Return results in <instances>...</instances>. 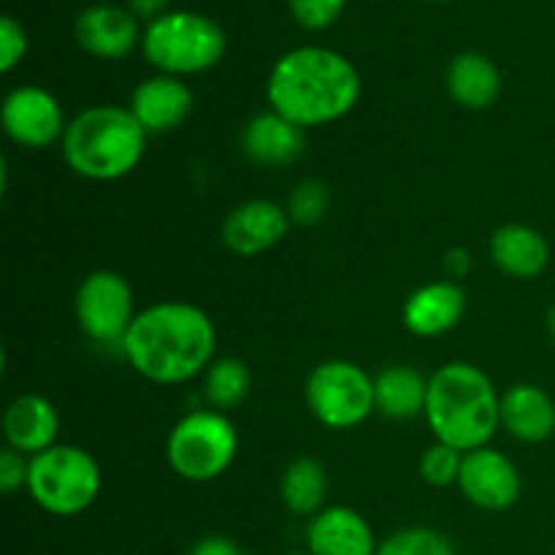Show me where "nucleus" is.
<instances>
[{
	"mask_svg": "<svg viewBox=\"0 0 555 555\" xmlns=\"http://www.w3.org/2000/svg\"><path fill=\"white\" fill-rule=\"evenodd\" d=\"M146 130L130 108L92 106L65 128L63 155L70 171L95 182H114L139 166Z\"/></svg>",
	"mask_w": 555,
	"mask_h": 555,
	"instance_id": "nucleus-4",
	"label": "nucleus"
},
{
	"mask_svg": "<svg viewBox=\"0 0 555 555\" xmlns=\"http://www.w3.org/2000/svg\"><path fill=\"white\" fill-rule=\"evenodd\" d=\"M190 555H244V553L236 542L225 540V537H204V540L190 551Z\"/></svg>",
	"mask_w": 555,
	"mask_h": 555,
	"instance_id": "nucleus-31",
	"label": "nucleus"
},
{
	"mask_svg": "<svg viewBox=\"0 0 555 555\" xmlns=\"http://www.w3.org/2000/svg\"><path fill=\"white\" fill-rule=\"evenodd\" d=\"M291 225V215L282 211L274 201H247L228 215L222 225V242L231 253L242 258L266 253L274 247Z\"/></svg>",
	"mask_w": 555,
	"mask_h": 555,
	"instance_id": "nucleus-12",
	"label": "nucleus"
},
{
	"mask_svg": "<svg viewBox=\"0 0 555 555\" xmlns=\"http://www.w3.org/2000/svg\"><path fill=\"white\" fill-rule=\"evenodd\" d=\"M144 57L168 76L201 74L225 54V33L215 20L193 11H166L141 36Z\"/></svg>",
	"mask_w": 555,
	"mask_h": 555,
	"instance_id": "nucleus-5",
	"label": "nucleus"
},
{
	"mask_svg": "<svg viewBox=\"0 0 555 555\" xmlns=\"http://www.w3.org/2000/svg\"><path fill=\"white\" fill-rule=\"evenodd\" d=\"M345 5L347 0H291L293 16L307 30H323V27L334 25Z\"/></svg>",
	"mask_w": 555,
	"mask_h": 555,
	"instance_id": "nucleus-28",
	"label": "nucleus"
},
{
	"mask_svg": "<svg viewBox=\"0 0 555 555\" xmlns=\"http://www.w3.org/2000/svg\"><path fill=\"white\" fill-rule=\"evenodd\" d=\"M249 390V372L236 358H222L209 369L206 377V399L215 410H233L244 401Z\"/></svg>",
	"mask_w": 555,
	"mask_h": 555,
	"instance_id": "nucleus-24",
	"label": "nucleus"
},
{
	"mask_svg": "<svg viewBox=\"0 0 555 555\" xmlns=\"http://www.w3.org/2000/svg\"><path fill=\"white\" fill-rule=\"evenodd\" d=\"M57 412L43 396H20L11 401L3 417V431L9 439V448L16 453L38 455L43 450L54 448L57 437Z\"/></svg>",
	"mask_w": 555,
	"mask_h": 555,
	"instance_id": "nucleus-16",
	"label": "nucleus"
},
{
	"mask_svg": "<svg viewBox=\"0 0 555 555\" xmlns=\"http://www.w3.org/2000/svg\"><path fill=\"white\" fill-rule=\"evenodd\" d=\"M242 146L249 160L260 163V166H287L301 155L304 128L276 112L258 114L244 128Z\"/></svg>",
	"mask_w": 555,
	"mask_h": 555,
	"instance_id": "nucleus-18",
	"label": "nucleus"
},
{
	"mask_svg": "<svg viewBox=\"0 0 555 555\" xmlns=\"http://www.w3.org/2000/svg\"><path fill=\"white\" fill-rule=\"evenodd\" d=\"M448 90L453 101L466 108H488L502 92V76L499 68L477 52H464L450 63Z\"/></svg>",
	"mask_w": 555,
	"mask_h": 555,
	"instance_id": "nucleus-21",
	"label": "nucleus"
},
{
	"mask_svg": "<svg viewBox=\"0 0 555 555\" xmlns=\"http://www.w3.org/2000/svg\"><path fill=\"white\" fill-rule=\"evenodd\" d=\"M444 266H448L450 276H464L466 269H469V258H466L464 249H453V253H448Z\"/></svg>",
	"mask_w": 555,
	"mask_h": 555,
	"instance_id": "nucleus-33",
	"label": "nucleus"
},
{
	"mask_svg": "<svg viewBox=\"0 0 555 555\" xmlns=\"http://www.w3.org/2000/svg\"><path fill=\"white\" fill-rule=\"evenodd\" d=\"M459 486L464 496L480 509H507L520 496V475L513 461L499 450L477 448L461 461Z\"/></svg>",
	"mask_w": 555,
	"mask_h": 555,
	"instance_id": "nucleus-11",
	"label": "nucleus"
},
{
	"mask_svg": "<svg viewBox=\"0 0 555 555\" xmlns=\"http://www.w3.org/2000/svg\"><path fill=\"white\" fill-rule=\"evenodd\" d=\"M502 426L520 442H545L555 431V404L537 385H515L502 396Z\"/></svg>",
	"mask_w": 555,
	"mask_h": 555,
	"instance_id": "nucleus-20",
	"label": "nucleus"
},
{
	"mask_svg": "<svg viewBox=\"0 0 555 555\" xmlns=\"http://www.w3.org/2000/svg\"><path fill=\"white\" fill-rule=\"evenodd\" d=\"M3 128L20 146L41 150L65 135L63 108L41 87H16L3 101Z\"/></svg>",
	"mask_w": 555,
	"mask_h": 555,
	"instance_id": "nucleus-10",
	"label": "nucleus"
},
{
	"mask_svg": "<svg viewBox=\"0 0 555 555\" xmlns=\"http://www.w3.org/2000/svg\"><path fill=\"white\" fill-rule=\"evenodd\" d=\"M193 108V92L177 76H152L133 90L130 112L146 133H168L188 119Z\"/></svg>",
	"mask_w": 555,
	"mask_h": 555,
	"instance_id": "nucleus-14",
	"label": "nucleus"
},
{
	"mask_svg": "<svg viewBox=\"0 0 555 555\" xmlns=\"http://www.w3.org/2000/svg\"><path fill=\"white\" fill-rule=\"evenodd\" d=\"M377 555H455L448 537L434 529H401L377 547Z\"/></svg>",
	"mask_w": 555,
	"mask_h": 555,
	"instance_id": "nucleus-25",
	"label": "nucleus"
},
{
	"mask_svg": "<svg viewBox=\"0 0 555 555\" xmlns=\"http://www.w3.org/2000/svg\"><path fill=\"white\" fill-rule=\"evenodd\" d=\"M291 555H309V553H291Z\"/></svg>",
	"mask_w": 555,
	"mask_h": 555,
	"instance_id": "nucleus-35",
	"label": "nucleus"
},
{
	"mask_svg": "<svg viewBox=\"0 0 555 555\" xmlns=\"http://www.w3.org/2000/svg\"><path fill=\"white\" fill-rule=\"evenodd\" d=\"M361 95V76L345 54L301 47L282 54L269 76V103L298 128L336 122Z\"/></svg>",
	"mask_w": 555,
	"mask_h": 555,
	"instance_id": "nucleus-2",
	"label": "nucleus"
},
{
	"mask_svg": "<svg viewBox=\"0 0 555 555\" xmlns=\"http://www.w3.org/2000/svg\"><path fill=\"white\" fill-rule=\"evenodd\" d=\"M426 396L428 383L410 366H388L374 379L377 410L393 421H410L426 412Z\"/></svg>",
	"mask_w": 555,
	"mask_h": 555,
	"instance_id": "nucleus-22",
	"label": "nucleus"
},
{
	"mask_svg": "<svg viewBox=\"0 0 555 555\" xmlns=\"http://www.w3.org/2000/svg\"><path fill=\"white\" fill-rule=\"evenodd\" d=\"M27 491L43 513L74 518L98 499L101 469L87 450L74 444H54L33 455Z\"/></svg>",
	"mask_w": 555,
	"mask_h": 555,
	"instance_id": "nucleus-6",
	"label": "nucleus"
},
{
	"mask_svg": "<svg viewBox=\"0 0 555 555\" xmlns=\"http://www.w3.org/2000/svg\"><path fill=\"white\" fill-rule=\"evenodd\" d=\"M76 41L103 60H119L139 43V25L130 11L117 5H90L76 20Z\"/></svg>",
	"mask_w": 555,
	"mask_h": 555,
	"instance_id": "nucleus-15",
	"label": "nucleus"
},
{
	"mask_svg": "<svg viewBox=\"0 0 555 555\" xmlns=\"http://www.w3.org/2000/svg\"><path fill=\"white\" fill-rule=\"evenodd\" d=\"M325 209H328V190L320 182H301L291 195V206L287 215L298 225H314L323 220Z\"/></svg>",
	"mask_w": 555,
	"mask_h": 555,
	"instance_id": "nucleus-27",
	"label": "nucleus"
},
{
	"mask_svg": "<svg viewBox=\"0 0 555 555\" xmlns=\"http://www.w3.org/2000/svg\"><path fill=\"white\" fill-rule=\"evenodd\" d=\"M491 258L504 274L518 280H534L547 269L551 247L545 236L529 225H504L491 236Z\"/></svg>",
	"mask_w": 555,
	"mask_h": 555,
	"instance_id": "nucleus-19",
	"label": "nucleus"
},
{
	"mask_svg": "<svg viewBox=\"0 0 555 555\" xmlns=\"http://www.w3.org/2000/svg\"><path fill=\"white\" fill-rule=\"evenodd\" d=\"M461 461H464L461 450L450 448V444H442V442L434 444V448L426 450V455H423L421 461L423 480L434 488L453 486V482H459Z\"/></svg>",
	"mask_w": 555,
	"mask_h": 555,
	"instance_id": "nucleus-26",
	"label": "nucleus"
},
{
	"mask_svg": "<svg viewBox=\"0 0 555 555\" xmlns=\"http://www.w3.org/2000/svg\"><path fill=\"white\" fill-rule=\"evenodd\" d=\"M307 404L323 426L356 428L377 410L374 379L350 361H325L309 374Z\"/></svg>",
	"mask_w": 555,
	"mask_h": 555,
	"instance_id": "nucleus-8",
	"label": "nucleus"
},
{
	"mask_svg": "<svg viewBox=\"0 0 555 555\" xmlns=\"http://www.w3.org/2000/svg\"><path fill=\"white\" fill-rule=\"evenodd\" d=\"M328 480L314 459H298L282 475V502L293 515H318L325 502Z\"/></svg>",
	"mask_w": 555,
	"mask_h": 555,
	"instance_id": "nucleus-23",
	"label": "nucleus"
},
{
	"mask_svg": "<svg viewBox=\"0 0 555 555\" xmlns=\"http://www.w3.org/2000/svg\"><path fill=\"white\" fill-rule=\"evenodd\" d=\"M547 331H551V336L555 341V307L551 309V314H547Z\"/></svg>",
	"mask_w": 555,
	"mask_h": 555,
	"instance_id": "nucleus-34",
	"label": "nucleus"
},
{
	"mask_svg": "<svg viewBox=\"0 0 555 555\" xmlns=\"http://www.w3.org/2000/svg\"><path fill=\"white\" fill-rule=\"evenodd\" d=\"M309 555H377L372 526L350 507L320 509L307 526Z\"/></svg>",
	"mask_w": 555,
	"mask_h": 555,
	"instance_id": "nucleus-13",
	"label": "nucleus"
},
{
	"mask_svg": "<svg viewBox=\"0 0 555 555\" xmlns=\"http://www.w3.org/2000/svg\"><path fill=\"white\" fill-rule=\"evenodd\" d=\"M27 472H30V464L25 461V455L11 448L3 450L0 453V491L14 493L27 486Z\"/></svg>",
	"mask_w": 555,
	"mask_h": 555,
	"instance_id": "nucleus-30",
	"label": "nucleus"
},
{
	"mask_svg": "<svg viewBox=\"0 0 555 555\" xmlns=\"http://www.w3.org/2000/svg\"><path fill=\"white\" fill-rule=\"evenodd\" d=\"M464 304V291L455 282H431L406 298L404 325L415 336H439L459 325Z\"/></svg>",
	"mask_w": 555,
	"mask_h": 555,
	"instance_id": "nucleus-17",
	"label": "nucleus"
},
{
	"mask_svg": "<svg viewBox=\"0 0 555 555\" xmlns=\"http://www.w3.org/2000/svg\"><path fill=\"white\" fill-rule=\"evenodd\" d=\"M76 318L81 331L98 345H117L133 325V293L114 271H95L76 293Z\"/></svg>",
	"mask_w": 555,
	"mask_h": 555,
	"instance_id": "nucleus-9",
	"label": "nucleus"
},
{
	"mask_svg": "<svg viewBox=\"0 0 555 555\" xmlns=\"http://www.w3.org/2000/svg\"><path fill=\"white\" fill-rule=\"evenodd\" d=\"M426 421L442 444L472 453L486 448L502 423V399L472 363H448L428 379Z\"/></svg>",
	"mask_w": 555,
	"mask_h": 555,
	"instance_id": "nucleus-3",
	"label": "nucleus"
},
{
	"mask_svg": "<svg viewBox=\"0 0 555 555\" xmlns=\"http://www.w3.org/2000/svg\"><path fill=\"white\" fill-rule=\"evenodd\" d=\"M27 52V36L22 30L20 22L14 16H3L0 20V70L9 74L14 65L25 57Z\"/></svg>",
	"mask_w": 555,
	"mask_h": 555,
	"instance_id": "nucleus-29",
	"label": "nucleus"
},
{
	"mask_svg": "<svg viewBox=\"0 0 555 555\" xmlns=\"http://www.w3.org/2000/svg\"><path fill=\"white\" fill-rule=\"evenodd\" d=\"M215 325L193 304L166 301L135 314L122 350L130 366L157 385L193 379L215 356Z\"/></svg>",
	"mask_w": 555,
	"mask_h": 555,
	"instance_id": "nucleus-1",
	"label": "nucleus"
},
{
	"mask_svg": "<svg viewBox=\"0 0 555 555\" xmlns=\"http://www.w3.org/2000/svg\"><path fill=\"white\" fill-rule=\"evenodd\" d=\"M238 434L222 412H193L168 434L166 455L182 480L209 482L233 464Z\"/></svg>",
	"mask_w": 555,
	"mask_h": 555,
	"instance_id": "nucleus-7",
	"label": "nucleus"
},
{
	"mask_svg": "<svg viewBox=\"0 0 555 555\" xmlns=\"http://www.w3.org/2000/svg\"><path fill=\"white\" fill-rule=\"evenodd\" d=\"M130 14L133 16H144V20H157V16L166 14L168 0H128Z\"/></svg>",
	"mask_w": 555,
	"mask_h": 555,
	"instance_id": "nucleus-32",
	"label": "nucleus"
}]
</instances>
